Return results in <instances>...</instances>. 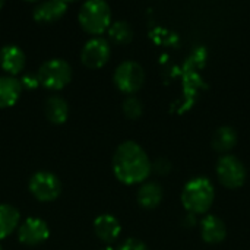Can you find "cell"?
<instances>
[{
	"mask_svg": "<svg viewBox=\"0 0 250 250\" xmlns=\"http://www.w3.org/2000/svg\"><path fill=\"white\" fill-rule=\"evenodd\" d=\"M152 164L142 149L133 141L122 142L113 157V171L125 185H136L144 182L151 173Z\"/></svg>",
	"mask_w": 250,
	"mask_h": 250,
	"instance_id": "6da1fadb",
	"label": "cell"
},
{
	"mask_svg": "<svg viewBox=\"0 0 250 250\" xmlns=\"http://www.w3.org/2000/svg\"><path fill=\"white\" fill-rule=\"evenodd\" d=\"M214 186L207 177H195L189 180L182 193L183 207L190 214L207 212L214 202Z\"/></svg>",
	"mask_w": 250,
	"mask_h": 250,
	"instance_id": "7a4b0ae2",
	"label": "cell"
},
{
	"mask_svg": "<svg viewBox=\"0 0 250 250\" xmlns=\"http://www.w3.org/2000/svg\"><path fill=\"white\" fill-rule=\"evenodd\" d=\"M78 19L88 34L100 35L111 25V9L103 0H89L81 6Z\"/></svg>",
	"mask_w": 250,
	"mask_h": 250,
	"instance_id": "3957f363",
	"label": "cell"
},
{
	"mask_svg": "<svg viewBox=\"0 0 250 250\" xmlns=\"http://www.w3.org/2000/svg\"><path fill=\"white\" fill-rule=\"evenodd\" d=\"M37 81L50 91H60L72 81V67L63 59L47 60L38 69Z\"/></svg>",
	"mask_w": 250,
	"mask_h": 250,
	"instance_id": "277c9868",
	"label": "cell"
},
{
	"mask_svg": "<svg viewBox=\"0 0 250 250\" xmlns=\"http://www.w3.org/2000/svg\"><path fill=\"white\" fill-rule=\"evenodd\" d=\"M145 82L144 67L133 60L122 62L114 70V83L125 94H133L141 89Z\"/></svg>",
	"mask_w": 250,
	"mask_h": 250,
	"instance_id": "5b68a950",
	"label": "cell"
},
{
	"mask_svg": "<svg viewBox=\"0 0 250 250\" xmlns=\"http://www.w3.org/2000/svg\"><path fill=\"white\" fill-rule=\"evenodd\" d=\"M29 192L40 202H51L59 198L62 183L59 177L50 171H38L29 179Z\"/></svg>",
	"mask_w": 250,
	"mask_h": 250,
	"instance_id": "8992f818",
	"label": "cell"
},
{
	"mask_svg": "<svg viewBox=\"0 0 250 250\" xmlns=\"http://www.w3.org/2000/svg\"><path fill=\"white\" fill-rule=\"evenodd\" d=\"M217 176L226 188L237 189L246 180V168L237 157L224 155L218 160Z\"/></svg>",
	"mask_w": 250,
	"mask_h": 250,
	"instance_id": "52a82bcc",
	"label": "cell"
},
{
	"mask_svg": "<svg viewBox=\"0 0 250 250\" xmlns=\"http://www.w3.org/2000/svg\"><path fill=\"white\" fill-rule=\"evenodd\" d=\"M111 54L110 44L105 38L95 37L91 38L81 51V60L82 63L89 69H100L103 67Z\"/></svg>",
	"mask_w": 250,
	"mask_h": 250,
	"instance_id": "ba28073f",
	"label": "cell"
},
{
	"mask_svg": "<svg viewBox=\"0 0 250 250\" xmlns=\"http://www.w3.org/2000/svg\"><path fill=\"white\" fill-rule=\"evenodd\" d=\"M50 236V229L44 220L37 217L26 218L18 230V239L26 246H38L44 243Z\"/></svg>",
	"mask_w": 250,
	"mask_h": 250,
	"instance_id": "9c48e42d",
	"label": "cell"
},
{
	"mask_svg": "<svg viewBox=\"0 0 250 250\" xmlns=\"http://www.w3.org/2000/svg\"><path fill=\"white\" fill-rule=\"evenodd\" d=\"M0 66L10 76L21 73L25 67V53L18 45H4L0 50Z\"/></svg>",
	"mask_w": 250,
	"mask_h": 250,
	"instance_id": "30bf717a",
	"label": "cell"
},
{
	"mask_svg": "<svg viewBox=\"0 0 250 250\" xmlns=\"http://www.w3.org/2000/svg\"><path fill=\"white\" fill-rule=\"evenodd\" d=\"M120 231H122L120 223L113 215L103 214L97 217L94 221V233L104 243H113L114 240H117V237L120 236Z\"/></svg>",
	"mask_w": 250,
	"mask_h": 250,
	"instance_id": "8fae6325",
	"label": "cell"
},
{
	"mask_svg": "<svg viewBox=\"0 0 250 250\" xmlns=\"http://www.w3.org/2000/svg\"><path fill=\"white\" fill-rule=\"evenodd\" d=\"M69 3L63 0H51L38 3L34 9V19L41 23H50L62 18L67 10Z\"/></svg>",
	"mask_w": 250,
	"mask_h": 250,
	"instance_id": "7c38bea8",
	"label": "cell"
},
{
	"mask_svg": "<svg viewBox=\"0 0 250 250\" xmlns=\"http://www.w3.org/2000/svg\"><path fill=\"white\" fill-rule=\"evenodd\" d=\"M201 234H202V239L207 243L215 245V243H220V242H223L226 239L227 227H226L224 221L220 217L207 215L201 221Z\"/></svg>",
	"mask_w": 250,
	"mask_h": 250,
	"instance_id": "4fadbf2b",
	"label": "cell"
},
{
	"mask_svg": "<svg viewBox=\"0 0 250 250\" xmlns=\"http://www.w3.org/2000/svg\"><path fill=\"white\" fill-rule=\"evenodd\" d=\"M22 83L15 76H0V108L16 104L21 97Z\"/></svg>",
	"mask_w": 250,
	"mask_h": 250,
	"instance_id": "5bb4252c",
	"label": "cell"
},
{
	"mask_svg": "<svg viewBox=\"0 0 250 250\" xmlns=\"http://www.w3.org/2000/svg\"><path fill=\"white\" fill-rule=\"evenodd\" d=\"M45 116L54 125H62L69 117V105L64 98L51 95L45 101Z\"/></svg>",
	"mask_w": 250,
	"mask_h": 250,
	"instance_id": "9a60e30c",
	"label": "cell"
},
{
	"mask_svg": "<svg viewBox=\"0 0 250 250\" xmlns=\"http://www.w3.org/2000/svg\"><path fill=\"white\" fill-rule=\"evenodd\" d=\"M163 199V188L155 182L142 185L138 190V202L145 209H154Z\"/></svg>",
	"mask_w": 250,
	"mask_h": 250,
	"instance_id": "2e32d148",
	"label": "cell"
},
{
	"mask_svg": "<svg viewBox=\"0 0 250 250\" xmlns=\"http://www.w3.org/2000/svg\"><path fill=\"white\" fill-rule=\"evenodd\" d=\"M19 221H21L19 211L9 204H1L0 205V240L12 234V231L18 227Z\"/></svg>",
	"mask_w": 250,
	"mask_h": 250,
	"instance_id": "e0dca14e",
	"label": "cell"
},
{
	"mask_svg": "<svg viewBox=\"0 0 250 250\" xmlns=\"http://www.w3.org/2000/svg\"><path fill=\"white\" fill-rule=\"evenodd\" d=\"M237 144V132L231 126H221L212 136V146L218 152H227Z\"/></svg>",
	"mask_w": 250,
	"mask_h": 250,
	"instance_id": "ac0fdd59",
	"label": "cell"
},
{
	"mask_svg": "<svg viewBox=\"0 0 250 250\" xmlns=\"http://www.w3.org/2000/svg\"><path fill=\"white\" fill-rule=\"evenodd\" d=\"M108 37L116 44H127L133 38V29L126 21H116L108 28Z\"/></svg>",
	"mask_w": 250,
	"mask_h": 250,
	"instance_id": "d6986e66",
	"label": "cell"
},
{
	"mask_svg": "<svg viewBox=\"0 0 250 250\" xmlns=\"http://www.w3.org/2000/svg\"><path fill=\"white\" fill-rule=\"evenodd\" d=\"M122 107H123L125 116H126L127 119H132V120L139 119V117L142 116V111H144L141 100L136 98V97H133V95L127 97V98L123 101V105H122Z\"/></svg>",
	"mask_w": 250,
	"mask_h": 250,
	"instance_id": "ffe728a7",
	"label": "cell"
},
{
	"mask_svg": "<svg viewBox=\"0 0 250 250\" xmlns=\"http://www.w3.org/2000/svg\"><path fill=\"white\" fill-rule=\"evenodd\" d=\"M119 250H149L148 246L138 240V239H127L126 242H123V245L119 248Z\"/></svg>",
	"mask_w": 250,
	"mask_h": 250,
	"instance_id": "44dd1931",
	"label": "cell"
},
{
	"mask_svg": "<svg viewBox=\"0 0 250 250\" xmlns=\"http://www.w3.org/2000/svg\"><path fill=\"white\" fill-rule=\"evenodd\" d=\"M154 168L157 173L160 174H167L170 170H171V163L166 158H158L155 163H154Z\"/></svg>",
	"mask_w": 250,
	"mask_h": 250,
	"instance_id": "7402d4cb",
	"label": "cell"
},
{
	"mask_svg": "<svg viewBox=\"0 0 250 250\" xmlns=\"http://www.w3.org/2000/svg\"><path fill=\"white\" fill-rule=\"evenodd\" d=\"M3 7V1H0V9Z\"/></svg>",
	"mask_w": 250,
	"mask_h": 250,
	"instance_id": "603a6c76",
	"label": "cell"
},
{
	"mask_svg": "<svg viewBox=\"0 0 250 250\" xmlns=\"http://www.w3.org/2000/svg\"><path fill=\"white\" fill-rule=\"evenodd\" d=\"M104 250H105V249H104ZM107 250H111V249H110V248H107Z\"/></svg>",
	"mask_w": 250,
	"mask_h": 250,
	"instance_id": "cb8c5ba5",
	"label": "cell"
},
{
	"mask_svg": "<svg viewBox=\"0 0 250 250\" xmlns=\"http://www.w3.org/2000/svg\"><path fill=\"white\" fill-rule=\"evenodd\" d=\"M0 250H3V249H1V248H0Z\"/></svg>",
	"mask_w": 250,
	"mask_h": 250,
	"instance_id": "d4e9b609",
	"label": "cell"
}]
</instances>
